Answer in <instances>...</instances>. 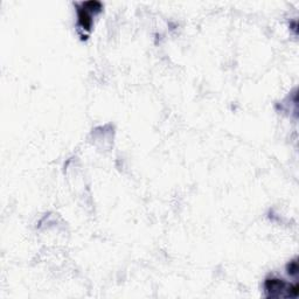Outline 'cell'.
<instances>
[{
    "label": "cell",
    "instance_id": "6da1fadb",
    "mask_svg": "<svg viewBox=\"0 0 299 299\" xmlns=\"http://www.w3.org/2000/svg\"><path fill=\"white\" fill-rule=\"evenodd\" d=\"M78 26L83 31H90L92 26V16L102 10V4L99 2H85L76 5Z\"/></svg>",
    "mask_w": 299,
    "mask_h": 299
},
{
    "label": "cell",
    "instance_id": "7a4b0ae2",
    "mask_svg": "<svg viewBox=\"0 0 299 299\" xmlns=\"http://www.w3.org/2000/svg\"><path fill=\"white\" fill-rule=\"evenodd\" d=\"M265 291L269 297H279L285 289V283L278 278H268L265 280Z\"/></svg>",
    "mask_w": 299,
    "mask_h": 299
},
{
    "label": "cell",
    "instance_id": "3957f363",
    "mask_svg": "<svg viewBox=\"0 0 299 299\" xmlns=\"http://www.w3.org/2000/svg\"><path fill=\"white\" fill-rule=\"evenodd\" d=\"M287 268H289V273H291V275H296L298 272V263L296 261H292Z\"/></svg>",
    "mask_w": 299,
    "mask_h": 299
}]
</instances>
